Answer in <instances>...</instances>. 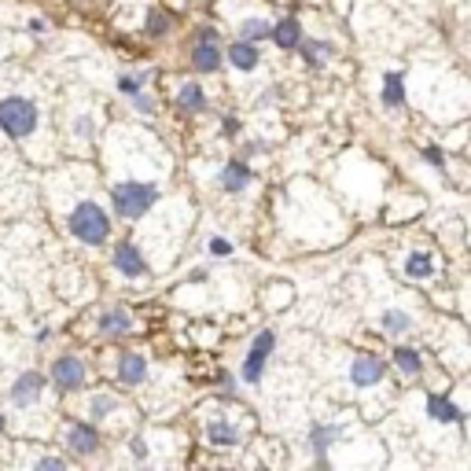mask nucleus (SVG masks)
I'll list each match as a JSON object with an SVG mask.
<instances>
[{
    "mask_svg": "<svg viewBox=\"0 0 471 471\" xmlns=\"http://www.w3.org/2000/svg\"><path fill=\"white\" fill-rule=\"evenodd\" d=\"M111 265H115V272L126 276V280H144V276L151 272L144 251H140L133 240H118V243L111 247Z\"/></svg>",
    "mask_w": 471,
    "mask_h": 471,
    "instance_id": "nucleus-8",
    "label": "nucleus"
},
{
    "mask_svg": "<svg viewBox=\"0 0 471 471\" xmlns=\"http://www.w3.org/2000/svg\"><path fill=\"white\" fill-rule=\"evenodd\" d=\"M251 184H254V169H251L247 159H229L221 166V173H218V188L225 196H243Z\"/></svg>",
    "mask_w": 471,
    "mask_h": 471,
    "instance_id": "nucleus-10",
    "label": "nucleus"
},
{
    "mask_svg": "<svg viewBox=\"0 0 471 471\" xmlns=\"http://www.w3.org/2000/svg\"><path fill=\"white\" fill-rule=\"evenodd\" d=\"M375 328H380L384 335H405V332H413V313L409 310H384L380 313V324H375Z\"/></svg>",
    "mask_w": 471,
    "mask_h": 471,
    "instance_id": "nucleus-23",
    "label": "nucleus"
},
{
    "mask_svg": "<svg viewBox=\"0 0 471 471\" xmlns=\"http://www.w3.org/2000/svg\"><path fill=\"white\" fill-rule=\"evenodd\" d=\"M218 384H221V387H225L229 394L236 391V380H232V375H229V372H221V375H218Z\"/></svg>",
    "mask_w": 471,
    "mask_h": 471,
    "instance_id": "nucleus-37",
    "label": "nucleus"
},
{
    "mask_svg": "<svg viewBox=\"0 0 471 471\" xmlns=\"http://www.w3.org/2000/svg\"><path fill=\"white\" fill-rule=\"evenodd\" d=\"M276 100H280V88H276V85H269V88H265V92H261V97H258V100H254V104H258V108H272V104H276Z\"/></svg>",
    "mask_w": 471,
    "mask_h": 471,
    "instance_id": "nucleus-33",
    "label": "nucleus"
},
{
    "mask_svg": "<svg viewBox=\"0 0 471 471\" xmlns=\"http://www.w3.org/2000/svg\"><path fill=\"white\" fill-rule=\"evenodd\" d=\"M45 387H48V375H45V372H37V368H26V372H19V375H15V384H12L8 398H12V405H15V409H30V405H37V402H41Z\"/></svg>",
    "mask_w": 471,
    "mask_h": 471,
    "instance_id": "nucleus-9",
    "label": "nucleus"
},
{
    "mask_svg": "<svg viewBox=\"0 0 471 471\" xmlns=\"http://www.w3.org/2000/svg\"><path fill=\"white\" fill-rule=\"evenodd\" d=\"M196 41H218V30L214 26H200L196 30Z\"/></svg>",
    "mask_w": 471,
    "mask_h": 471,
    "instance_id": "nucleus-36",
    "label": "nucleus"
},
{
    "mask_svg": "<svg viewBox=\"0 0 471 471\" xmlns=\"http://www.w3.org/2000/svg\"><path fill=\"white\" fill-rule=\"evenodd\" d=\"M225 63H229L232 70H240V74H251V70H258L261 52H258L254 41H240V37H236V41L225 48Z\"/></svg>",
    "mask_w": 471,
    "mask_h": 471,
    "instance_id": "nucleus-18",
    "label": "nucleus"
},
{
    "mask_svg": "<svg viewBox=\"0 0 471 471\" xmlns=\"http://www.w3.org/2000/svg\"><path fill=\"white\" fill-rule=\"evenodd\" d=\"M48 384L59 394H77L88 387V364L81 353H56L48 364Z\"/></svg>",
    "mask_w": 471,
    "mask_h": 471,
    "instance_id": "nucleus-4",
    "label": "nucleus"
},
{
    "mask_svg": "<svg viewBox=\"0 0 471 471\" xmlns=\"http://www.w3.org/2000/svg\"><path fill=\"white\" fill-rule=\"evenodd\" d=\"M129 453H133L137 460H148V442H144V438H129Z\"/></svg>",
    "mask_w": 471,
    "mask_h": 471,
    "instance_id": "nucleus-35",
    "label": "nucleus"
},
{
    "mask_svg": "<svg viewBox=\"0 0 471 471\" xmlns=\"http://www.w3.org/2000/svg\"><path fill=\"white\" fill-rule=\"evenodd\" d=\"M346 375H350V384H353L357 391H372V387H380V384L387 380V364H384V357L361 350V353H353Z\"/></svg>",
    "mask_w": 471,
    "mask_h": 471,
    "instance_id": "nucleus-7",
    "label": "nucleus"
},
{
    "mask_svg": "<svg viewBox=\"0 0 471 471\" xmlns=\"http://www.w3.org/2000/svg\"><path fill=\"white\" fill-rule=\"evenodd\" d=\"M394 368L405 375V380H416V375L424 372V353L416 346H398L394 350Z\"/></svg>",
    "mask_w": 471,
    "mask_h": 471,
    "instance_id": "nucleus-25",
    "label": "nucleus"
},
{
    "mask_svg": "<svg viewBox=\"0 0 471 471\" xmlns=\"http://www.w3.org/2000/svg\"><path fill=\"white\" fill-rule=\"evenodd\" d=\"M173 104H177V111H184V115H203V111L210 108V97H207V88H203L200 81H184V85H177V92H173Z\"/></svg>",
    "mask_w": 471,
    "mask_h": 471,
    "instance_id": "nucleus-15",
    "label": "nucleus"
},
{
    "mask_svg": "<svg viewBox=\"0 0 471 471\" xmlns=\"http://www.w3.org/2000/svg\"><path fill=\"white\" fill-rule=\"evenodd\" d=\"M155 203H159V184H155V180H137V177H129V180H118V184L111 188V210H115V218H122V221H140V218H148Z\"/></svg>",
    "mask_w": 471,
    "mask_h": 471,
    "instance_id": "nucleus-2",
    "label": "nucleus"
},
{
    "mask_svg": "<svg viewBox=\"0 0 471 471\" xmlns=\"http://www.w3.org/2000/svg\"><path fill=\"white\" fill-rule=\"evenodd\" d=\"M272 350H276V332L272 328L258 332L254 343H251V350H247V357H243V364H240V380L247 387H258L265 380V368L272 361Z\"/></svg>",
    "mask_w": 471,
    "mask_h": 471,
    "instance_id": "nucleus-5",
    "label": "nucleus"
},
{
    "mask_svg": "<svg viewBox=\"0 0 471 471\" xmlns=\"http://www.w3.org/2000/svg\"><path fill=\"white\" fill-rule=\"evenodd\" d=\"M420 155H424L427 166H435L438 173H445V151H442V144H424Z\"/></svg>",
    "mask_w": 471,
    "mask_h": 471,
    "instance_id": "nucleus-29",
    "label": "nucleus"
},
{
    "mask_svg": "<svg viewBox=\"0 0 471 471\" xmlns=\"http://www.w3.org/2000/svg\"><path fill=\"white\" fill-rule=\"evenodd\" d=\"M203 442L214 445V449H236V445L243 442V435H240V427H236L232 420L214 416V420H207V427H203Z\"/></svg>",
    "mask_w": 471,
    "mask_h": 471,
    "instance_id": "nucleus-14",
    "label": "nucleus"
},
{
    "mask_svg": "<svg viewBox=\"0 0 471 471\" xmlns=\"http://www.w3.org/2000/svg\"><path fill=\"white\" fill-rule=\"evenodd\" d=\"M346 438V424H332V420H321L310 427V449H313V460L317 464H328V453L332 445H339Z\"/></svg>",
    "mask_w": 471,
    "mask_h": 471,
    "instance_id": "nucleus-11",
    "label": "nucleus"
},
{
    "mask_svg": "<svg viewBox=\"0 0 471 471\" xmlns=\"http://www.w3.org/2000/svg\"><path fill=\"white\" fill-rule=\"evenodd\" d=\"M144 81H148V74H122V77H118V92L129 100V97H137V92L144 88Z\"/></svg>",
    "mask_w": 471,
    "mask_h": 471,
    "instance_id": "nucleus-28",
    "label": "nucleus"
},
{
    "mask_svg": "<svg viewBox=\"0 0 471 471\" xmlns=\"http://www.w3.org/2000/svg\"><path fill=\"white\" fill-rule=\"evenodd\" d=\"M41 111L30 97H5L0 100V129H5L12 140H26L37 133Z\"/></svg>",
    "mask_w": 471,
    "mask_h": 471,
    "instance_id": "nucleus-3",
    "label": "nucleus"
},
{
    "mask_svg": "<svg viewBox=\"0 0 471 471\" xmlns=\"http://www.w3.org/2000/svg\"><path fill=\"white\" fill-rule=\"evenodd\" d=\"M5 427H8V420H5V413H0V435H5Z\"/></svg>",
    "mask_w": 471,
    "mask_h": 471,
    "instance_id": "nucleus-39",
    "label": "nucleus"
},
{
    "mask_svg": "<svg viewBox=\"0 0 471 471\" xmlns=\"http://www.w3.org/2000/svg\"><path fill=\"white\" fill-rule=\"evenodd\" d=\"M67 229L85 247H104L115 236V221H111V214L100 200H77L67 214Z\"/></svg>",
    "mask_w": 471,
    "mask_h": 471,
    "instance_id": "nucleus-1",
    "label": "nucleus"
},
{
    "mask_svg": "<svg viewBox=\"0 0 471 471\" xmlns=\"http://www.w3.org/2000/svg\"><path fill=\"white\" fill-rule=\"evenodd\" d=\"M269 41H272L280 52H295L299 41H302V23H299V15H284L280 23H272Z\"/></svg>",
    "mask_w": 471,
    "mask_h": 471,
    "instance_id": "nucleus-19",
    "label": "nucleus"
},
{
    "mask_svg": "<svg viewBox=\"0 0 471 471\" xmlns=\"http://www.w3.org/2000/svg\"><path fill=\"white\" fill-rule=\"evenodd\" d=\"M232 251H236V247H232L229 240H221V236H214V240H210V254H214V258H229Z\"/></svg>",
    "mask_w": 471,
    "mask_h": 471,
    "instance_id": "nucleus-31",
    "label": "nucleus"
},
{
    "mask_svg": "<svg viewBox=\"0 0 471 471\" xmlns=\"http://www.w3.org/2000/svg\"><path fill=\"white\" fill-rule=\"evenodd\" d=\"M169 26H173V19H169L166 12H159V8H155V12H148V19H144V34H148V37H155V41H159V37H166V34H169Z\"/></svg>",
    "mask_w": 471,
    "mask_h": 471,
    "instance_id": "nucleus-27",
    "label": "nucleus"
},
{
    "mask_svg": "<svg viewBox=\"0 0 471 471\" xmlns=\"http://www.w3.org/2000/svg\"><path fill=\"white\" fill-rule=\"evenodd\" d=\"M115 380L122 387H129V391L140 387L148 380V357L140 350H122L118 353V364H115Z\"/></svg>",
    "mask_w": 471,
    "mask_h": 471,
    "instance_id": "nucleus-12",
    "label": "nucleus"
},
{
    "mask_svg": "<svg viewBox=\"0 0 471 471\" xmlns=\"http://www.w3.org/2000/svg\"><path fill=\"white\" fill-rule=\"evenodd\" d=\"M63 445H67V453H70V456L88 460V456H97V453H100L104 435H100V427L92 424V420H70V424L63 427Z\"/></svg>",
    "mask_w": 471,
    "mask_h": 471,
    "instance_id": "nucleus-6",
    "label": "nucleus"
},
{
    "mask_svg": "<svg viewBox=\"0 0 471 471\" xmlns=\"http://www.w3.org/2000/svg\"><path fill=\"white\" fill-rule=\"evenodd\" d=\"M192 70L196 74H218L221 67H225V52H221V45L218 41H196L192 45Z\"/></svg>",
    "mask_w": 471,
    "mask_h": 471,
    "instance_id": "nucleus-16",
    "label": "nucleus"
},
{
    "mask_svg": "<svg viewBox=\"0 0 471 471\" xmlns=\"http://www.w3.org/2000/svg\"><path fill=\"white\" fill-rule=\"evenodd\" d=\"M67 467V456H41L37 460V471H63Z\"/></svg>",
    "mask_w": 471,
    "mask_h": 471,
    "instance_id": "nucleus-32",
    "label": "nucleus"
},
{
    "mask_svg": "<svg viewBox=\"0 0 471 471\" xmlns=\"http://www.w3.org/2000/svg\"><path fill=\"white\" fill-rule=\"evenodd\" d=\"M118 409H122V402H118V394H111V391H92L88 402H85V416H88L92 424L115 416Z\"/></svg>",
    "mask_w": 471,
    "mask_h": 471,
    "instance_id": "nucleus-21",
    "label": "nucleus"
},
{
    "mask_svg": "<svg viewBox=\"0 0 471 471\" xmlns=\"http://www.w3.org/2000/svg\"><path fill=\"white\" fill-rule=\"evenodd\" d=\"M402 272H405L409 280H431V276L438 272V265H435V258H431L427 251H413V254L405 258Z\"/></svg>",
    "mask_w": 471,
    "mask_h": 471,
    "instance_id": "nucleus-24",
    "label": "nucleus"
},
{
    "mask_svg": "<svg viewBox=\"0 0 471 471\" xmlns=\"http://www.w3.org/2000/svg\"><path fill=\"white\" fill-rule=\"evenodd\" d=\"M269 34H272V23L269 19H261V15H247V19H240V26H236V37L240 41H269Z\"/></svg>",
    "mask_w": 471,
    "mask_h": 471,
    "instance_id": "nucleus-26",
    "label": "nucleus"
},
{
    "mask_svg": "<svg viewBox=\"0 0 471 471\" xmlns=\"http://www.w3.org/2000/svg\"><path fill=\"white\" fill-rule=\"evenodd\" d=\"M424 409H427V420H435V424H460V420H464V409L453 405V402L442 398V394H427Z\"/></svg>",
    "mask_w": 471,
    "mask_h": 471,
    "instance_id": "nucleus-22",
    "label": "nucleus"
},
{
    "mask_svg": "<svg viewBox=\"0 0 471 471\" xmlns=\"http://www.w3.org/2000/svg\"><path fill=\"white\" fill-rule=\"evenodd\" d=\"M254 155H265V144L261 140H247L243 151H240V159H254Z\"/></svg>",
    "mask_w": 471,
    "mask_h": 471,
    "instance_id": "nucleus-34",
    "label": "nucleus"
},
{
    "mask_svg": "<svg viewBox=\"0 0 471 471\" xmlns=\"http://www.w3.org/2000/svg\"><path fill=\"white\" fill-rule=\"evenodd\" d=\"M129 104H133V111H137V115H155V100L148 97L144 88L137 92V97H129Z\"/></svg>",
    "mask_w": 471,
    "mask_h": 471,
    "instance_id": "nucleus-30",
    "label": "nucleus"
},
{
    "mask_svg": "<svg viewBox=\"0 0 471 471\" xmlns=\"http://www.w3.org/2000/svg\"><path fill=\"white\" fill-rule=\"evenodd\" d=\"M299 56L306 59V67L321 70V67H328V63H332L335 45H332V41H324V37H306V34H302V41H299Z\"/></svg>",
    "mask_w": 471,
    "mask_h": 471,
    "instance_id": "nucleus-20",
    "label": "nucleus"
},
{
    "mask_svg": "<svg viewBox=\"0 0 471 471\" xmlns=\"http://www.w3.org/2000/svg\"><path fill=\"white\" fill-rule=\"evenodd\" d=\"M97 332H100L104 339H126V335L137 332V321H133V313H129L126 306H108V310L97 317Z\"/></svg>",
    "mask_w": 471,
    "mask_h": 471,
    "instance_id": "nucleus-13",
    "label": "nucleus"
},
{
    "mask_svg": "<svg viewBox=\"0 0 471 471\" xmlns=\"http://www.w3.org/2000/svg\"><path fill=\"white\" fill-rule=\"evenodd\" d=\"M221 129H225V137H232V133H236V129H240V122H236V118H232V115H225V126H221Z\"/></svg>",
    "mask_w": 471,
    "mask_h": 471,
    "instance_id": "nucleus-38",
    "label": "nucleus"
},
{
    "mask_svg": "<svg viewBox=\"0 0 471 471\" xmlns=\"http://www.w3.org/2000/svg\"><path fill=\"white\" fill-rule=\"evenodd\" d=\"M405 100H409V92H405V74H402V70H387V74L380 77V104H384L387 111H402Z\"/></svg>",
    "mask_w": 471,
    "mask_h": 471,
    "instance_id": "nucleus-17",
    "label": "nucleus"
}]
</instances>
